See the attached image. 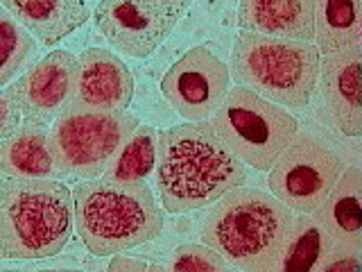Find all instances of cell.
<instances>
[{
    "label": "cell",
    "instance_id": "cell-1",
    "mask_svg": "<svg viewBox=\"0 0 362 272\" xmlns=\"http://www.w3.org/2000/svg\"><path fill=\"white\" fill-rule=\"evenodd\" d=\"M156 196L168 213L206 209L247 181V166L213 132L188 120L156 134Z\"/></svg>",
    "mask_w": 362,
    "mask_h": 272
},
{
    "label": "cell",
    "instance_id": "cell-2",
    "mask_svg": "<svg viewBox=\"0 0 362 272\" xmlns=\"http://www.w3.org/2000/svg\"><path fill=\"white\" fill-rule=\"evenodd\" d=\"M294 211L260 188L238 186L206 213L202 241L231 268L245 272L276 270L292 230Z\"/></svg>",
    "mask_w": 362,
    "mask_h": 272
},
{
    "label": "cell",
    "instance_id": "cell-3",
    "mask_svg": "<svg viewBox=\"0 0 362 272\" xmlns=\"http://www.w3.org/2000/svg\"><path fill=\"white\" fill-rule=\"evenodd\" d=\"M73 225L90 254L109 256L154 241L165 218L147 181L122 184L95 177L73 188Z\"/></svg>",
    "mask_w": 362,
    "mask_h": 272
},
{
    "label": "cell",
    "instance_id": "cell-4",
    "mask_svg": "<svg viewBox=\"0 0 362 272\" xmlns=\"http://www.w3.org/2000/svg\"><path fill=\"white\" fill-rule=\"evenodd\" d=\"M73 234V191L57 177L0 181V256L52 259Z\"/></svg>",
    "mask_w": 362,
    "mask_h": 272
},
{
    "label": "cell",
    "instance_id": "cell-5",
    "mask_svg": "<svg viewBox=\"0 0 362 272\" xmlns=\"http://www.w3.org/2000/svg\"><path fill=\"white\" fill-rule=\"evenodd\" d=\"M322 52L313 41L243 32L233 41L231 77L286 109H305L317 94Z\"/></svg>",
    "mask_w": 362,
    "mask_h": 272
},
{
    "label": "cell",
    "instance_id": "cell-6",
    "mask_svg": "<svg viewBox=\"0 0 362 272\" xmlns=\"http://www.w3.org/2000/svg\"><path fill=\"white\" fill-rule=\"evenodd\" d=\"M206 120L222 143L256 170H269L299 132L290 109L243 84L226 91Z\"/></svg>",
    "mask_w": 362,
    "mask_h": 272
},
{
    "label": "cell",
    "instance_id": "cell-7",
    "mask_svg": "<svg viewBox=\"0 0 362 272\" xmlns=\"http://www.w3.org/2000/svg\"><path fill=\"white\" fill-rule=\"evenodd\" d=\"M139 125V118L129 111L68 105L50 128L52 152L62 177H102L124 139Z\"/></svg>",
    "mask_w": 362,
    "mask_h": 272
},
{
    "label": "cell",
    "instance_id": "cell-8",
    "mask_svg": "<svg viewBox=\"0 0 362 272\" xmlns=\"http://www.w3.org/2000/svg\"><path fill=\"white\" fill-rule=\"evenodd\" d=\"M344 159L313 132H297L269 168L267 186L294 213H313L335 186Z\"/></svg>",
    "mask_w": 362,
    "mask_h": 272
},
{
    "label": "cell",
    "instance_id": "cell-9",
    "mask_svg": "<svg viewBox=\"0 0 362 272\" xmlns=\"http://www.w3.org/2000/svg\"><path fill=\"white\" fill-rule=\"evenodd\" d=\"M192 0H100L93 21L113 48L150 57L186 14Z\"/></svg>",
    "mask_w": 362,
    "mask_h": 272
},
{
    "label": "cell",
    "instance_id": "cell-10",
    "mask_svg": "<svg viewBox=\"0 0 362 272\" xmlns=\"http://www.w3.org/2000/svg\"><path fill=\"white\" fill-rule=\"evenodd\" d=\"M231 89V71L209 45L181 55L161 79V91L186 120H206Z\"/></svg>",
    "mask_w": 362,
    "mask_h": 272
},
{
    "label": "cell",
    "instance_id": "cell-11",
    "mask_svg": "<svg viewBox=\"0 0 362 272\" xmlns=\"http://www.w3.org/2000/svg\"><path fill=\"white\" fill-rule=\"evenodd\" d=\"M75 62L77 57L68 50H52L7 89L23 120L32 125H50L71 105Z\"/></svg>",
    "mask_w": 362,
    "mask_h": 272
},
{
    "label": "cell",
    "instance_id": "cell-12",
    "mask_svg": "<svg viewBox=\"0 0 362 272\" xmlns=\"http://www.w3.org/2000/svg\"><path fill=\"white\" fill-rule=\"evenodd\" d=\"M315 91H320L322 111L328 125L346 139H360V48L324 55Z\"/></svg>",
    "mask_w": 362,
    "mask_h": 272
},
{
    "label": "cell",
    "instance_id": "cell-13",
    "mask_svg": "<svg viewBox=\"0 0 362 272\" xmlns=\"http://www.w3.org/2000/svg\"><path fill=\"white\" fill-rule=\"evenodd\" d=\"M134 98V75L118 55L88 48L77 57L71 105L107 111H127Z\"/></svg>",
    "mask_w": 362,
    "mask_h": 272
},
{
    "label": "cell",
    "instance_id": "cell-14",
    "mask_svg": "<svg viewBox=\"0 0 362 272\" xmlns=\"http://www.w3.org/2000/svg\"><path fill=\"white\" fill-rule=\"evenodd\" d=\"M315 0H240L238 28L265 37L313 41Z\"/></svg>",
    "mask_w": 362,
    "mask_h": 272
},
{
    "label": "cell",
    "instance_id": "cell-15",
    "mask_svg": "<svg viewBox=\"0 0 362 272\" xmlns=\"http://www.w3.org/2000/svg\"><path fill=\"white\" fill-rule=\"evenodd\" d=\"M313 215L335 245L362 252V170L358 164L344 166L335 186Z\"/></svg>",
    "mask_w": 362,
    "mask_h": 272
},
{
    "label": "cell",
    "instance_id": "cell-16",
    "mask_svg": "<svg viewBox=\"0 0 362 272\" xmlns=\"http://www.w3.org/2000/svg\"><path fill=\"white\" fill-rule=\"evenodd\" d=\"M32 37L43 45H54L90 18L84 0H0Z\"/></svg>",
    "mask_w": 362,
    "mask_h": 272
},
{
    "label": "cell",
    "instance_id": "cell-17",
    "mask_svg": "<svg viewBox=\"0 0 362 272\" xmlns=\"http://www.w3.org/2000/svg\"><path fill=\"white\" fill-rule=\"evenodd\" d=\"M0 173L21 179H59L62 173L52 152L50 130L45 125L25 123L0 141Z\"/></svg>",
    "mask_w": 362,
    "mask_h": 272
},
{
    "label": "cell",
    "instance_id": "cell-18",
    "mask_svg": "<svg viewBox=\"0 0 362 272\" xmlns=\"http://www.w3.org/2000/svg\"><path fill=\"white\" fill-rule=\"evenodd\" d=\"M315 45L322 55L360 48L362 14L360 0H315Z\"/></svg>",
    "mask_w": 362,
    "mask_h": 272
},
{
    "label": "cell",
    "instance_id": "cell-19",
    "mask_svg": "<svg viewBox=\"0 0 362 272\" xmlns=\"http://www.w3.org/2000/svg\"><path fill=\"white\" fill-rule=\"evenodd\" d=\"M333 241L324 227L315 220L313 213H299L294 215L292 230L286 241V247L279 256L276 270L290 272V270H303L313 272L320 270L322 261L326 259Z\"/></svg>",
    "mask_w": 362,
    "mask_h": 272
},
{
    "label": "cell",
    "instance_id": "cell-20",
    "mask_svg": "<svg viewBox=\"0 0 362 272\" xmlns=\"http://www.w3.org/2000/svg\"><path fill=\"white\" fill-rule=\"evenodd\" d=\"M156 134L158 132L150 125H139L124 139L102 177L111 181H122V184L147 181L156 166Z\"/></svg>",
    "mask_w": 362,
    "mask_h": 272
},
{
    "label": "cell",
    "instance_id": "cell-21",
    "mask_svg": "<svg viewBox=\"0 0 362 272\" xmlns=\"http://www.w3.org/2000/svg\"><path fill=\"white\" fill-rule=\"evenodd\" d=\"M37 43L21 23L0 7V86L11 82L28 64Z\"/></svg>",
    "mask_w": 362,
    "mask_h": 272
},
{
    "label": "cell",
    "instance_id": "cell-22",
    "mask_svg": "<svg viewBox=\"0 0 362 272\" xmlns=\"http://www.w3.org/2000/svg\"><path fill=\"white\" fill-rule=\"evenodd\" d=\"M231 266L215 252L206 243H184L175 247L173 261L168 264V270H199V272H224Z\"/></svg>",
    "mask_w": 362,
    "mask_h": 272
},
{
    "label": "cell",
    "instance_id": "cell-23",
    "mask_svg": "<svg viewBox=\"0 0 362 272\" xmlns=\"http://www.w3.org/2000/svg\"><path fill=\"white\" fill-rule=\"evenodd\" d=\"M362 268V259L358 249H351L344 245H331L326 259L322 261L320 272H354Z\"/></svg>",
    "mask_w": 362,
    "mask_h": 272
},
{
    "label": "cell",
    "instance_id": "cell-24",
    "mask_svg": "<svg viewBox=\"0 0 362 272\" xmlns=\"http://www.w3.org/2000/svg\"><path fill=\"white\" fill-rule=\"evenodd\" d=\"M21 120L23 116L16 107V102L11 100L7 91H0V141L16 132L21 128Z\"/></svg>",
    "mask_w": 362,
    "mask_h": 272
},
{
    "label": "cell",
    "instance_id": "cell-25",
    "mask_svg": "<svg viewBox=\"0 0 362 272\" xmlns=\"http://www.w3.org/2000/svg\"><path fill=\"white\" fill-rule=\"evenodd\" d=\"M109 270H113V272H145V270H168V266L152 264V261H145V259L124 256L118 252L109 261Z\"/></svg>",
    "mask_w": 362,
    "mask_h": 272
},
{
    "label": "cell",
    "instance_id": "cell-26",
    "mask_svg": "<svg viewBox=\"0 0 362 272\" xmlns=\"http://www.w3.org/2000/svg\"><path fill=\"white\" fill-rule=\"evenodd\" d=\"M0 259H3V256H0Z\"/></svg>",
    "mask_w": 362,
    "mask_h": 272
}]
</instances>
